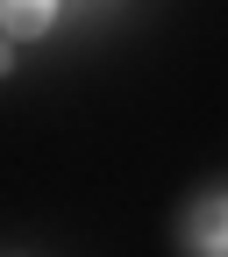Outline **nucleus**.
I'll use <instances>...</instances> for the list:
<instances>
[{
	"instance_id": "nucleus-1",
	"label": "nucleus",
	"mask_w": 228,
	"mask_h": 257,
	"mask_svg": "<svg viewBox=\"0 0 228 257\" xmlns=\"http://www.w3.org/2000/svg\"><path fill=\"white\" fill-rule=\"evenodd\" d=\"M185 250H192V257H228V193H214V200L192 207V221H185Z\"/></svg>"
},
{
	"instance_id": "nucleus-2",
	"label": "nucleus",
	"mask_w": 228,
	"mask_h": 257,
	"mask_svg": "<svg viewBox=\"0 0 228 257\" xmlns=\"http://www.w3.org/2000/svg\"><path fill=\"white\" fill-rule=\"evenodd\" d=\"M57 0H0V29L8 36H50Z\"/></svg>"
},
{
	"instance_id": "nucleus-3",
	"label": "nucleus",
	"mask_w": 228,
	"mask_h": 257,
	"mask_svg": "<svg viewBox=\"0 0 228 257\" xmlns=\"http://www.w3.org/2000/svg\"><path fill=\"white\" fill-rule=\"evenodd\" d=\"M0 72H8V50H0Z\"/></svg>"
}]
</instances>
